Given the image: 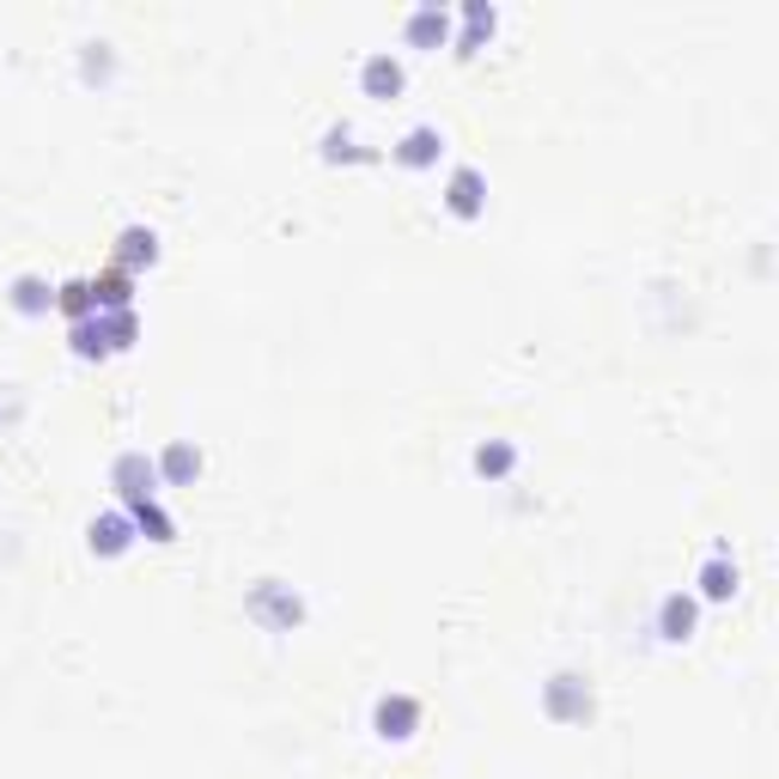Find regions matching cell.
<instances>
[{"mask_svg":"<svg viewBox=\"0 0 779 779\" xmlns=\"http://www.w3.org/2000/svg\"><path fill=\"white\" fill-rule=\"evenodd\" d=\"M13 304H19V311H25V318H43V311H49V304H55V292L43 287L37 275H25V280H13Z\"/></svg>","mask_w":779,"mask_h":779,"instance_id":"8fae6325","label":"cell"},{"mask_svg":"<svg viewBox=\"0 0 779 779\" xmlns=\"http://www.w3.org/2000/svg\"><path fill=\"white\" fill-rule=\"evenodd\" d=\"M129 518H134V530H146L153 542H171V536H177V524L159 512V500H141V505H129Z\"/></svg>","mask_w":779,"mask_h":779,"instance_id":"30bf717a","label":"cell"},{"mask_svg":"<svg viewBox=\"0 0 779 779\" xmlns=\"http://www.w3.org/2000/svg\"><path fill=\"white\" fill-rule=\"evenodd\" d=\"M189 476H201V450L171 445V450L159 457V481H189Z\"/></svg>","mask_w":779,"mask_h":779,"instance_id":"7c38bea8","label":"cell"},{"mask_svg":"<svg viewBox=\"0 0 779 779\" xmlns=\"http://www.w3.org/2000/svg\"><path fill=\"white\" fill-rule=\"evenodd\" d=\"M731 591H737V567H731L725 555H713V560H706V572H700V597H713V603H719V597H731Z\"/></svg>","mask_w":779,"mask_h":779,"instance_id":"9c48e42d","label":"cell"},{"mask_svg":"<svg viewBox=\"0 0 779 779\" xmlns=\"http://www.w3.org/2000/svg\"><path fill=\"white\" fill-rule=\"evenodd\" d=\"M359 80H366V92L371 98H397L402 92V62H397V55H371V62H366V74H359Z\"/></svg>","mask_w":779,"mask_h":779,"instance_id":"ba28073f","label":"cell"},{"mask_svg":"<svg viewBox=\"0 0 779 779\" xmlns=\"http://www.w3.org/2000/svg\"><path fill=\"white\" fill-rule=\"evenodd\" d=\"M548 713L567 719V725H572V719H585V713H591V688H585L579 676H555V682H548Z\"/></svg>","mask_w":779,"mask_h":779,"instance_id":"5b68a950","label":"cell"},{"mask_svg":"<svg viewBox=\"0 0 779 779\" xmlns=\"http://www.w3.org/2000/svg\"><path fill=\"white\" fill-rule=\"evenodd\" d=\"M512 463H518L512 445H481V450H476V469H481V476H493V481H500Z\"/></svg>","mask_w":779,"mask_h":779,"instance_id":"2e32d148","label":"cell"},{"mask_svg":"<svg viewBox=\"0 0 779 779\" xmlns=\"http://www.w3.org/2000/svg\"><path fill=\"white\" fill-rule=\"evenodd\" d=\"M445 208L457 213V220H476V213L488 208V177H481L476 165H463V171L445 183Z\"/></svg>","mask_w":779,"mask_h":779,"instance_id":"3957f363","label":"cell"},{"mask_svg":"<svg viewBox=\"0 0 779 779\" xmlns=\"http://www.w3.org/2000/svg\"><path fill=\"white\" fill-rule=\"evenodd\" d=\"M409 37L414 43H445V13H438V7H421V13L409 19Z\"/></svg>","mask_w":779,"mask_h":779,"instance_id":"9a60e30c","label":"cell"},{"mask_svg":"<svg viewBox=\"0 0 779 779\" xmlns=\"http://www.w3.org/2000/svg\"><path fill=\"white\" fill-rule=\"evenodd\" d=\"M116 488H122V500L129 505H141V500H153V488H159V463H146L141 450H129V457H116Z\"/></svg>","mask_w":779,"mask_h":779,"instance_id":"7a4b0ae2","label":"cell"},{"mask_svg":"<svg viewBox=\"0 0 779 779\" xmlns=\"http://www.w3.org/2000/svg\"><path fill=\"white\" fill-rule=\"evenodd\" d=\"M694 634V603L688 597H664V639H688Z\"/></svg>","mask_w":779,"mask_h":779,"instance_id":"5bb4252c","label":"cell"},{"mask_svg":"<svg viewBox=\"0 0 779 779\" xmlns=\"http://www.w3.org/2000/svg\"><path fill=\"white\" fill-rule=\"evenodd\" d=\"M129 542H134V518L129 512H104L92 524V548H98V555H122Z\"/></svg>","mask_w":779,"mask_h":779,"instance_id":"52a82bcc","label":"cell"},{"mask_svg":"<svg viewBox=\"0 0 779 779\" xmlns=\"http://www.w3.org/2000/svg\"><path fill=\"white\" fill-rule=\"evenodd\" d=\"M438 153H445V134L438 129H409L397 146V165H409V171H426V165H438Z\"/></svg>","mask_w":779,"mask_h":779,"instance_id":"8992f818","label":"cell"},{"mask_svg":"<svg viewBox=\"0 0 779 779\" xmlns=\"http://www.w3.org/2000/svg\"><path fill=\"white\" fill-rule=\"evenodd\" d=\"M414 725H421V700L414 694H390L378 700V737H414Z\"/></svg>","mask_w":779,"mask_h":779,"instance_id":"277c9868","label":"cell"},{"mask_svg":"<svg viewBox=\"0 0 779 779\" xmlns=\"http://www.w3.org/2000/svg\"><path fill=\"white\" fill-rule=\"evenodd\" d=\"M251 615H256V621H268L275 634H287L292 621L304 615V603H299V597H292V591H280L275 579H263V585H256V591H251Z\"/></svg>","mask_w":779,"mask_h":779,"instance_id":"6da1fadb","label":"cell"},{"mask_svg":"<svg viewBox=\"0 0 779 779\" xmlns=\"http://www.w3.org/2000/svg\"><path fill=\"white\" fill-rule=\"evenodd\" d=\"M153 256H159V238H153L146 225H129V232H122V268H134V263H153Z\"/></svg>","mask_w":779,"mask_h":779,"instance_id":"4fadbf2b","label":"cell"}]
</instances>
